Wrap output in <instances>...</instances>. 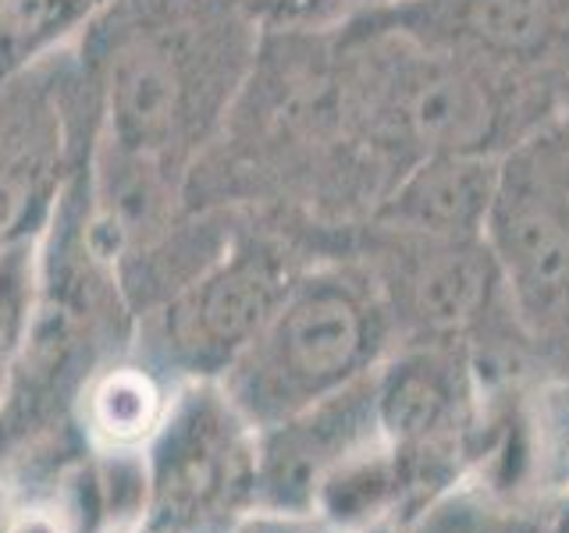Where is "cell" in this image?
<instances>
[{"mask_svg": "<svg viewBox=\"0 0 569 533\" xmlns=\"http://www.w3.org/2000/svg\"><path fill=\"white\" fill-rule=\"evenodd\" d=\"M396 185L352 129L335 22L263 32L257 61L210 150L189 174V207L242 210L328 257Z\"/></svg>", "mask_w": 569, "mask_h": 533, "instance_id": "1", "label": "cell"}, {"mask_svg": "<svg viewBox=\"0 0 569 533\" xmlns=\"http://www.w3.org/2000/svg\"><path fill=\"white\" fill-rule=\"evenodd\" d=\"M260 40L231 0H111L68 43L93 107V147L189 182Z\"/></svg>", "mask_w": 569, "mask_h": 533, "instance_id": "2", "label": "cell"}, {"mask_svg": "<svg viewBox=\"0 0 569 533\" xmlns=\"http://www.w3.org/2000/svg\"><path fill=\"white\" fill-rule=\"evenodd\" d=\"M335 50L352 129L396 182L431 157H506L569 103L566 89L420 40L378 8L338 18Z\"/></svg>", "mask_w": 569, "mask_h": 533, "instance_id": "3", "label": "cell"}, {"mask_svg": "<svg viewBox=\"0 0 569 533\" xmlns=\"http://www.w3.org/2000/svg\"><path fill=\"white\" fill-rule=\"evenodd\" d=\"M396 345L373 278L352 257H320L218 384L267 431L370 378Z\"/></svg>", "mask_w": 569, "mask_h": 533, "instance_id": "4", "label": "cell"}, {"mask_svg": "<svg viewBox=\"0 0 569 533\" xmlns=\"http://www.w3.org/2000/svg\"><path fill=\"white\" fill-rule=\"evenodd\" d=\"M328 257H352L373 278L399 345L462 349L480 378L527 366L530 334L485 235H423L367 221L349 228Z\"/></svg>", "mask_w": 569, "mask_h": 533, "instance_id": "5", "label": "cell"}, {"mask_svg": "<svg viewBox=\"0 0 569 533\" xmlns=\"http://www.w3.org/2000/svg\"><path fill=\"white\" fill-rule=\"evenodd\" d=\"M313 260L292 231L239 210L221 253L136 320L132 345L174 381H221Z\"/></svg>", "mask_w": 569, "mask_h": 533, "instance_id": "6", "label": "cell"}, {"mask_svg": "<svg viewBox=\"0 0 569 533\" xmlns=\"http://www.w3.org/2000/svg\"><path fill=\"white\" fill-rule=\"evenodd\" d=\"M260 431L218 381H186L142 452V533H231L257 512Z\"/></svg>", "mask_w": 569, "mask_h": 533, "instance_id": "7", "label": "cell"}, {"mask_svg": "<svg viewBox=\"0 0 569 533\" xmlns=\"http://www.w3.org/2000/svg\"><path fill=\"white\" fill-rule=\"evenodd\" d=\"M373 399L409 526L438 497L467 484L485 416V378L462 349L399 345L373 370Z\"/></svg>", "mask_w": 569, "mask_h": 533, "instance_id": "8", "label": "cell"}, {"mask_svg": "<svg viewBox=\"0 0 569 533\" xmlns=\"http://www.w3.org/2000/svg\"><path fill=\"white\" fill-rule=\"evenodd\" d=\"M485 242L530 342L569 324V124L559 118L498 160Z\"/></svg>", "mask_w": 569, "mask_h": 533, "instance_id": "9", "label": "cell"}, {"mask_svg": "<svg viewBox=\"0 0 569 533\" xmlns=\"http://www.w3.org/2000/svg\"><path fill=\"white\" fill-rule=\"evenodd\" d=\"M93 142V107L71 50L0 68V249L43 235Z\"/></svg>", "mask_w": 569, "mask_h": 533, "instance_id": "10", "label": "cell"}, {"mask_svg": "<svg viewBox=\"0 0 569 533\" xmlns=\"http://www.w3.org/2000/svg\"><path fill=\"white\" fill-rule=\"evenodd\" d=\"M378 11L420 40L569 93V0H396Z\"/></svg>", "mask_w": 569, "mask_h": 533, "instance_id": "11", "label": "cell"}, {"mask_svg": "<svg viewBox=\"0 0 569 533\" xmlns=\"http://www.w3.org/2000/svg\"><path fill=\"white\" fill-rule=\"evenodd\" d=\"M381 438L373 373L267 426L260 431L257 459V512L313 515L317 491L325 487V480Z\"/></svg>", "mask_w": 569, "mask_h": 533, "instance_id": "12", "label": "cell"}, {"mask_svg": "<svg viewBox=\"0 0 569 533\" xmlns=\"http://www.w3.org/2000/svg\"><path fill=\"white\" fill-rule=\"evenodd\" d=\"M182 384L129 345L103 360L79 388L68 416L71 434L89 455H142Z\"/></svg>", "mask_w": 569, "mask_h": 533, "instance_id": "13", "label": "cell"}, {"mask_svg": "<svg viewBox=\"0 0 569 533\" xmlns=\"http://www.w3.org/2000/svg\"><path fill=\"white\" fill-rule=\"evenodd\" d=\"M502 157H431L409 168L370 221L423 235H485Z\"/></svg>", "mask_w": 569, "mask_h": 533, "instance_id": "14", "label": "cell"}, {"mask_svg": "<svg viewBox=\"0 0 569 533\" xmlns=\"http://www.w3.org/2000/svg\"><path fill=\"white\" fill-rule=\"evenodd\" d=\"M111 0H0V68L68 47Z\"/></svg>", "mask_w": 569, "mask_h": 533, "instance_id": "15", "label": "cell"}, {"mask_svg": "<svg viewBox=\"0 0 569 533\" xmlns=\"http://www.w3.org/2000/svg\"><path fill=\"white\" fill-rule=\"evenodd\" d=\"M36 245H40V239L0 249V402H4V391L32 324L36 271H40Z\"/></svg>", "mask_w": 569, "mask_h": 533, "instance_id": "16", "label": "cell"}, {"mask_svg": "<svg viewBox=\"0 0 569 533\" xmlns=\"http://www.w3.org/2000/svg\"><path fill=\"white\" fill-rule=\"evenodd\" d=\"M231 4L253 18L263 32L331 26L346 14L342 0H231Z\"/></svg>", "mask_w": 569, "mask_h": 533, "instance_id": "17", "label": "cell"}, {"mask_svg": "<svg viewBox=\"0 0 569 533\" xmlns=\"http://www.w3.org/2000/svg\"><path fill=\"white\" fill-rule=\"evenodd\" d=\"M530 373L569 409V324L556 334L530 342Z\"/></svg>", "mask_w": 569, "mask_h": 533, "instance_id": "18", "label": "cell"}, {"mask_svg": "<svg viewBox=\"0 0 569 533\" xmlns=\"http://www.w3.org/2000/svg\"><path fill=\"white\" fill-rule=\"evenodd\" d=\"M231 533H349L325 523L320 515H274V512H253L231 530ZM373 533H402L396 526L388 530H373Z\"/></svg>", "mask_w": 569, "mask_h": 533, "instance_id": "19", "label": "cell"}, {"mask_svg": "<svg viewBox=\"0 0 569 533\" xmlns=\"http://www.w3.org/2000/svg\"><path fill=\"white\" fill-rule=\"evenodd\" d=\"M548 533H569V491L548 509Z\"/></svg>", "mask_w": 569, "mask_h": 533, "instance_id": "20", "label": "cell"}, {"mask_svg": "<svg viewBox=\"0 0 569 533\" xmlns=\"http://www.w3.org/2000/svg\"><path fill=\"white\" fill-rule=\"evenodd\" d=\"M385 4H396V0H342L346 14L349 11H360V8H385Z\"/></svg>", "mask_w": 569, "mask_h": 533, "instance_id": "21", "label": "cell"}, {"mask_svg": "<svg viewBox=\"0 0 569 533\" xmlns=\"http://www.w3.org/2000/svg\"><path fill=\"white\" fill-rule=\"evenodd\" d=\"M562 121L569 124V103H566V111H562Z\"/></svg>", "mask_w": 569, "mask_h": 533, "instance_id": "22", "label": "cell"}]
</instances>
